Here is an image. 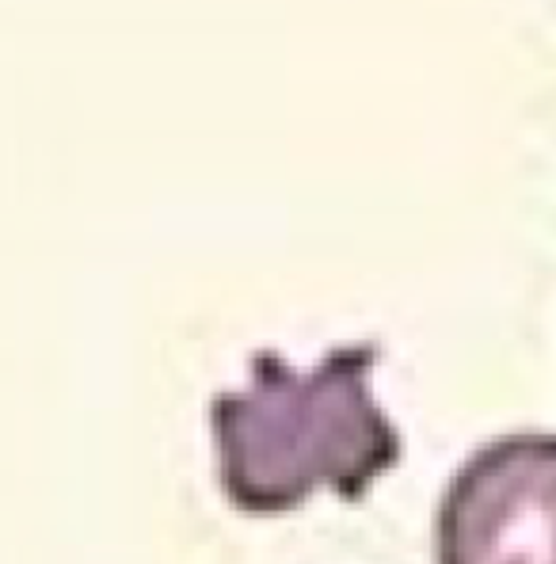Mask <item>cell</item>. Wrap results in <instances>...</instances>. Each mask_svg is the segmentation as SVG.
<instances>
[{"instance_id": "obj_1", "label": "cell", "mask_w": 556, "mask_h": 564, "mask_svg": "<svg viewBox=\"0 0 556 564\" xmlns=\"http://www.w3.org/2000/svg\"><path fill=\"white\" fill-rule=\"evenodd\" d=\"M378 344H347L313 370L255 351L248 389L214 397L221 492L244 516H286L317 492L355 503L401 462L404 443L373 401Z\"/></svg>"}, {"instance_id": "obj_2", "label": "cell", "mask_w": 556, "mask_h": 564, "mask_svg": "<svg viewBox=\"0 0 556 564\" xmlns=\"http://www.w3.org/2000/svg\"><path fill=\"white\" fill-rule=\"evenodd\" d=\"M435 564H556V435L514 431L465 458L435 511Z\"/></svg>"}]
</instances>
